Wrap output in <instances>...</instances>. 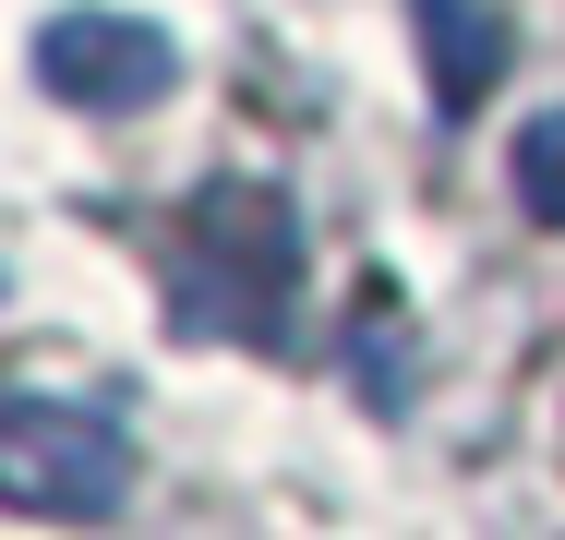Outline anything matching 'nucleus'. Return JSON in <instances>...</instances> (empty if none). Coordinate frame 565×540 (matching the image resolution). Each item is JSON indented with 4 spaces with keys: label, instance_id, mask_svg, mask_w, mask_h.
<instances>
[{
    "label": "nucleus",
    "instance_id": "7ed1b4c3",
    "mask_svg": "<svg viewBox=\"0 0 565 540\" xmlns=\"http://www.w3.org/2000/svg\"><path fill=\"white\" fill-rule=\"evenodd\" d=\"M36 85L61 108H157L181 85V48H169V24H145V12H49L36 24Z\"/></svg>",
    "mask_w": 565,
    "mask_h": 540
},
{
    "label": "nucleus",
    "instance_id": "f03ea898",
    "mask_svg": "<svg viewBox=\"0 0 565 540\" xmlns=\"http://www.w3.org/2000/svg\"><path fill=\"white\" fill-rule=\"evenodd\" d=\"M0 493L24 517H120L132 505V432L73 397H12L0 409Z\"/></svg>",
    "mask_w": 565,
    "mask_h": 540
},
{
    "label": "nucleus",
    "instance_id": "20e7f679",
    "mask_svg": "<svg viewBox=\"0 0 565 540\" xmlns=\"http://www.w3.org/2000/svg\"><path fill=\"white\" fill-rule=\"evenodd\" d=\"M422 12V73H434V108L469 120V108L493 97V73H505V12L493 0H409Z\"/></svg>",
    "mask_w": 565,
    "mask_h": 540
},
{
    "label": "nucleus",
    "instance_id": "f257e3e1",
    "mask_svg": "<svg viewBox=\"0 0 565 540\" xmlns=\"http://www.w3.org/2000/svg\"><path fill=\"white\" fill-rule=\"evenodd\" d=\"M289 289H301L289 193L205 181L181 205V252H169V336L181 348H289Z\"/></svg>",
    "mask_w": 565,
    "mask_h": 540
},
{
    "label": "nucleus",
    "instance_id": "39448f33",
    "mask_svg": "<svg viewBox=\"0 0 565 540\" xmlns=\"http://www.w3.org/2000/svg\"><path fill=\"white\" fill-rule=\"evenodd\" d=\"M505 193L530 205V228H565V108L518 120V156H505Z\"/></svg>",
    "mask_w": 565,
    "mask_h": 540
}]
</instances>
